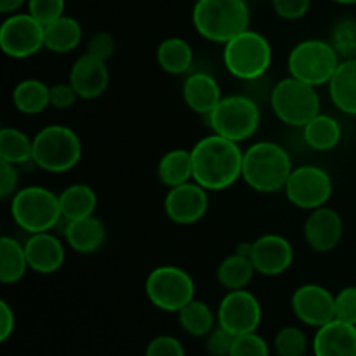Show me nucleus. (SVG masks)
Wrapping results in <instances>:
<instances>
[{"label":"nucleus","mask_w":356,"mask_h":356,"mask_svg":"<svg viewBox=\"0 0 356 356\" xmlns=\"http://www.w3.org/2000/svg\"><path fill=\"white\" fill-rule=\"evenodd\" d=\"M115 49H117V45H115L113 35L108 33V31H96L87 42L86 52L103 59V61H108V59L113 58Z\"/></svg>","instance_id":"79ce46f5"},{"label":"nucleus","mask_w":356,"mask_h":356,"mask_svg":"<svg viewBox=\"0 0 356 356\" xmlns=\"http://www.w3.org/2000/svg\"><path fill=\"white\" fill-rule=\"evenodd\" d=\"M82 141L66 125H47L33 138V165L51 174H63L82 159Z\"/></svg>","instance_id":"20e7f679"},{"label":"nucleus","mask_w":356,"mask_h":356,"mask_svg":"<svg viewBox=\"0 0 356 356\" xmlns=\"http://www.w3.org/2000/svg\"><path fill=\"white\" fill-rule=\"evenodd\" d=\"M181 329L191 337H207L218 325V315L207 302L193 299L181 312H177Z\"/></svg>","instance_id":"c756f323"},{"label":"nucleus","mask_w":356,"mask_h":356,"mask_svg":"<svg viewBox=\"0 0 356 356\" xmlns=\"http://www.w3.org/2000/svg\"><path fill=\"white\" fill-rule=\"evenodd\" d=\"M229 356H270V346L257 332L236 336Z\"/></svg>","instance_id":"c9c22d12"},{"label":"nucleus","mask_w":356,"mask_h":356,"mask_svg":"<svg viewBox=\"0 0 356 356\" xmlns=\"http://www.w3.org/2000/svg\"><path fill=\"white\" fill-rule=\"evenodd\" d=\"M13 104L19 113L38 115L51 104V87L38 79H24L14 87Z\"/></svg>","instance_id":"bb28decb"},{"label":"nucleus","mask_w":356,"mask_h":356,"mask_svg":"<svg viewBox=\"0 0 356 356\" xmlns=\"http://www.w3.org/2000/svg\"><path fill=\"white\" fill-rule=\"evenodd\" d=\"M302 232H305V240L309 249L320 254L330 252L339 245L341 238H343V218L332 207L323 205V207L312 211Z\"/></svg>","instance_id":"f3484780"},{"label":"nucleus","mask_w":356,"mask_h":356,"mask_svg":"<svg viewBox=\"0 0 356 356\" xmlns=\"http://www.w3.org/2000/svg\"><path fill=\"white\" fill-rule=\"evenodd\" d=\"M191 19L200 37L225 45L249 30V3L247 0H197Z\"/></svg>","instance_id":"7ed1b4c3"},{"label":"nucleus","mask_w":356,"mask_h":356,"mask_svg":"<svg viewBox=\"0 0 356 356\" xmlns=\"http://www.w3.org/2000/svg\"><path fill=\"white\" fill-rule=\"evenodd\" d=\"M292 170L291 155L278 143H254L243 152L242 179L257 193H277L284 190Z\"/></svg>","instance_id":"f03ea898"},{"label":"nucleus","mask_w":356,"mask_h":356,"mask_svg":"<svg viewBox=\"0 0 356 356\" xmlns=\"http://www.w3.org/2000/svg\"><path fill=\"white\" fill-rule=\"evenodd\" d=\"M82 42V26L72 16H61L59 19L45 24V49L56 54H66L75 51Z\"/></svg>","instance_id":"a878e982"},{"label":"nucleus","mask_w":356,"mask_h":356,"mask_svg":"<svg viewBox=\"0 0 356 356\" xmlns=\"http://www.w3.org/2000/svg\"><path fill=\"white\" fill-rule=\"evenodd\" d=\"M30 270L24 252V243L21 245L13 236L3 235L0 238V282L3 285L17 284Z\"/></svg>","instance_id":"7c9ffc66"},{"label":"nucleus","mask_w":356,"mask_h":356,"mask_svg":"<svg viewBox=\"0 0 356 356\" xmlns=\"http://www.w3.org/2000/svg\"><path fill=\"white\" fill-rule=\"evenodd\" d=\"M145 292L155 308L177 313L195 299V282L183 268L159 266L146 277Z\"/></svg>","instance_id":"9d476101"},{"label":"nucleus","mask_w":356,"mask_h":356,"mask_svg":"<svg viewBox=\"0 0 356 356\" xmlns=\"http://www.w3.org/2000/svg\"><path fill=\"white\" fill-rule=\"evenodd\" d=\"M271 6L282 19L296 21L308 14L312 0H271Z\"/></svg>","instance_id":"a19ab883"},{"label":"nucleus","mask_w":356,"mask_h":356,"mask_svg":"<svg viewBox=\"0 0 356 356\" xmlns=\"http://www.w3.org/2000/svg\"><path fill=\"white\" fill-rule=\"evenodd\" d=\"M58 197L61 216L66 221L89 218V216H94V212H96L97 195L89 184H70Z\"/></svg>","instance_id":"b1692460"},{"label":"nucleus","mask_w":356,"mask_h":356,"mask_svg":"<svg viewBox=\"0 0 356 356\" xmlns=\"http://www.w3.org/2000/svg\"><path fill=\"white\" fill-rule=\"evenodd\" d=\"M145 356H186V351L177 337L156 336L146 346Z\"/></svg>","instance_id":"ea45409f"},{"label":"nucleus","mask_w":356,"mask_h":356,"mask_svg":"<svg viewBox=\"0 0 356 356\" xmlns=\"http://www.w3.org/2000/svg\"><path fill=\"white\" fill-rule=\"evenodd\" d=\"M291 306L296 318L313 329H320L336 318V296L318 284H306L296 289Z\"/></svg>","instance_id":"4468645a"},{"label":"nucleus","mask_w":356,"mask_h":356,"mask_svg":"<svg viewBox=\"0 0 356 356\" xmlns=\"http://www.w3.org/2000/svg\"><path fill=\"white\" fill-rule=\"evenodd\" d=\"M167 218L181 226L195 225L209 211V193L195 181L169 188L163 200Z\"/></svg>","instance_id":"2eb2a0df"},{"label":"nucleus","mask_w":356,"mask_h":356,"mask_svg":"<svg viewBox=\"0 0 356 356\" xmlns=\"http://www.w3.org/2000/svg\"><path fill=\"white\" fill-rule=\"evenodd\" d=\"M207 120L214 134L242 143L256 134L259 129L261 110L252 97L243 94H228L222 96Z\"/></svg>","instance_id":"1a4fd4ad"},{"label":"nucleus","mask_w":356,"mask_h":356,"mask_svg":"<svg viewBox=\"0 0 356 356\" xmlns=\"http://www.w3.org/2000/svg\"><path fill=\"white\" fill-rule=\"evenodd\" d=\"M336 320L356 325V287L341 289L336 294Z\"/></svg>","instance_id":"4c0bfd02"},{"label":"nucleus","mask_w":356,"mask_h":356,"mask_svg":"<svg viewBox=\"0 0 356 356\" xmlns=\"http://www.w3.org/2000/svg\"><path fill=\"white\" fill-rule=\"evenodd\" d=\"M68 82L82 99H97L103 96L110 83V70L106 61L83 52L73 63Z\"/></svg>","instance_id":"a211bd4d"},{"label":"nucleus","mask_w":356,"mask_h":356,"mask_svg":"<svg viewBox=\"0 0 356 356\" xmlns=\"http://www.w3.org/2000/svg\"><path fill=\"white\" fill-rule=\"evenodd\" d=\"M306 356H308V355H306ZM312 356H315V355H312Z\"/></svg>","instance_id":"09e8293b"},{"label":"nucleus","mask_w":356,"mask_h":356,"mask_svg":"<svg viewBox=\"0 0 356 356\" xmlns=\"http://www.w3.org/2000/svg\"><path fill=\"white\" fill-rule=\"evenodd\" d=\"M19 186V172L17 165L0 160V197L13 198Z\"/></svg>","instance_id":"37998d69"},{"label":"nucleus","mask_w":356,"mask_h":356,"mask_svg":"<svg viewBox=\"0 0 356 356\" xmlns=\"http://www.w3.org/2000/svg\"><path fill=\"white\" fill-rule=\"evenodd\" d=\"M222 61L226 70L238 80H257L273 61L271 44L259 31L245 30L225 44Z\"/></svg>","instance_id":"423d86ee"},{"label":"nucleus","mask_w":356,"mask_h":356,"mask_svg":"<svg viewBox=\"0 0 356 356\" xmlns=\"http://www.w3.org/2000/svg\"><path fill=\"white\" fill-rule=\"evenodd\" d=\"M0 47L13 59H26L45 47V26L30 13H14L0 26Z\"/></svg>","instance_id":"f8f14e48"},{"label":"nucleus","mask_w":356,"mask_h":356,"mask_svg":"<svg viewBox=\"0 0 356 356\" xmlns=\"http://www.w3.org/2000/svg\"><path fill=\"white\" fill-rule=\"evenodd\" d=\"M193 181L207 191H222L242 177L243 152L238 143L212 132L191 148Z\"/></svg>","instance_id":"f257e3e1"},{"label":"nucleus","mask_w":356,"mask_h":356,"mask_svg":"<svg viewBox=\"0 0 356 356\" xmlns=\"http://www.w3.org/2000/svg\"><path fill=\"white\" fill-rule=\"evenodd\" d=\"M183 97L186 106L198 115L209 117L222 99L218 80L205 72H195L183 83Z\"/></svg>","instance_id":"412c9836"},{"label":"nucleus","mask_w":356,"mask_h":356,"mask_svg":"<svg viewBox=\"0 0 356 356\" xmlns=\"http://www.w3.org/2000/svg\"><path fill=\"white\" fill-rule=\"evenodd\" d=\"M339 63L341 56L330 42L308 38L289 52L287 70L294 79L320 87L330 82Z\"/></svg>","instance_id":"0eeeda50"},{"label":"nucleus","mask_w":356,"mask_h":356,"mask_svg":"<svg viewBox=\"0 0 356 356\" xmlns=\"http://www.w3.org/2000/svg\"><path fill=\"white\" fill-rule=\"evenodd\" d=\"M0 160L24 165L33 163V139L16 127H2L0 131Z\"/></svg>","instance_id":"473e14b6"},{"label":"nucleus","mask_w":356,"mask_h":356,"mask_svg":"<svg viewBox=\"0 0 356 356\" xmlns=\"http://www.w3.org/2000/svg\"><path fill=\"white\" fill-rule=\"evenodd\" d=\"M61 233L70 249L79 254L96 252L103 247L104 238H106V228L96 216L73 219V221L65 219V228Z\"/></svg>","instance_id":"4be33fe9"},{"label":"nucleus","mask_w":356,"mask_h":356,"mask_svg":"<svg viewBox=\"0 0 356 356\" xmlns=\"http://www.w3.org/2000/svg\"><path fill=\"white\" fill-rule=\"evenodd\" d=\"M254 273H256V268L250 257L233 252L232 256L221 261L216 271V278H218V284L226 291H238V289H247Z\"/></svg>","instance_id":"2f4dec72"},{"label":"nucleus","mask_w":356,"mask_h":356,"mask_svg":"<svg viewBox=\"0 0 356 356\" xmlns=\"http://www.w3.org/2000/svg\"><path fill=\"white\" fill-rule=\"evenodd\" d=\"M332 2L341 3V6H353V3H356V0H332Z\"/></svg>","instance_id":"de8ad7c7"},{"label":"nucleus","mask_w":356,"mask_h":356,"mask_svg":"<svg viewBox=\"0 0 356 356\" xmlns=\"http://www.w3.org/2000/svg\"><path fill=\"white\" fill-rule=\"evenodd\" d=\"M28 0H0V13L14 14L26 3Z\"/></svg>","instance_id":"49530a36"},{"label":"nucleus","mask_w":356,"mask_h":356,"mask_svg":"<svg viewBox=\"0 0 356 356\" xmlns=\"http://www.w3.org/2000/svg\"><path fill=\"white\" fill-rule=\"evenodd\" d=\"M309 348L308 336L296 325H287L277 332L273 350L278 356H306Z\"/></svg>","instance_id":"72a5a7b5"},{"label":"nucleus","mask_w":356,"mask_h":356,"mask_svg":"<svg viewBox=\"0 0 356 356\" xmlns=\"http://www.w3.org/2000/svg\"><path fill=\"white\" fill-rule=\"evenodd\" d=\"M235 337L221 325H216V329L205 337V350L211 356H229Z\"/></svg>","instance_id":"58836bf2"},{"label":"nucleus","mask_w":356,"mask_h":356,"mask_svg":"<svg viewBox=\"0 0 356 356\" xmlns=\"http://www.w3.org/2000/svg\"><path fill=\"white\" fill-rule=\"evenodd\" d=\"M28 266L40 275H52L65 263V245L51 232L31 233L24 242Z\"/></svg>","instance_id":"6ab92c4d"},{"label":"nucleus","mask_w":356,"mask_h":356,"mask_svg":"<svg viewBox=\"0 0 356 356\" xmlns=\"http://www.w3.org/2000/svg\"><path fill=\"white\" fill-rule=\"evenodd\" d=\"M76 97L79 94L75 92L70 82L56 83L51 87V106H54L56 110H66V108L73 106Z\"/></svg>","instance_id":"c03bdc74"},{"label":"nucleus","mask_w":356,"mask_h":356,"mask_svg":"<svg viewBox=\"0 0 356 356\" xmlns=\"http://www.w3.org/2000/svg\"><path fill=\"white\" fill-rule=\"evenodd\" d=\"M302 138L306 145L315 152H330L339 145L343 129L334 117L318 113L302 127Z\"/></svg>","instance_id":"393cba45"},{"label":"nucleus","mask_w":356,"mask_h":356,"mask_svg":"<svg viewBox=\"0 0 356 356\" xmlns=\"http://www.w3.org/2000/svg\"><path fill=\"white\" fill-rule=\"evenodd\" d=\"M28 13L45 26L65 16V0H28Z\"/></svg>","instance_id":"e433bc0d"},{"label":"nucleus","mask_w":356,"mask_h":356,"mask_svg":"<svg viewBox=\"0 0 356 356\" xmlns=\"http://www.w3.org/2000/svg\"><path fill=\"white\" fill-rule=\"evenodd\" d=\"M275 117L291 127H305L320 113V96L316 87L302 80L287 76L273 87L270 96Z\"/></svg>","instance_id":"6e6552de"},{"label":"nucleus","mask_w":356,"mask_h":356,"mask_svg":"<svg viewBox=\"0 0 356 356\" xmlns=\"http://www.w3.org/2000/svg\"><path fill=\"white\" fill-rule=\"evenodd\" d=\"M330 44L341 58H356V19L344 17L337 21L330 31Z\"/></svg>","instance_id":"f704fd0d"},{"label":"nucleus","mask_w":356,"mask_h":356,"mask_svg":"<svg viewBox=\"0 0 356 356\" xmlns=\"http://www.w3.org/2000/svg\"><path fill=\"white\" fill-rule=\"evenodd\" d=\"M332 191V177L327 170L316 165L296 167L284 188L287 200L302 211H315L327 205Z\"/></svg>","instance_id":"9b49d317"},{"label":"nucleus","mask_w":356,"mask_h":356,"mask_svg":"<svg viewBox=\"0 0 356 356\" xmlns=\"http://www.w3.org/2000/svg\"><path fill=\"white\" fill-rule=\"evenodd\" d=\"M10 216L26 233L52 232L63 221L59 197L44 186L21 188L10 200Z\"/></svg>","instance_id":"39448f33"},{"label":"nucleus","mask_w":356,"mask_h":356,"mask_svg":"<svg viewBox=\"0 0 356 356\" xmlns=\"http://www.w3.org/2000/svg\"><path fill=\"white\" fill-rule=\"evenodd\" d=\"M218 325L232 332L233 336L256 332L263 320L261 302L247 289L228 291L218 308Z\"/></svg>","instance_id":"ddd939ff"},{"label":"nucleus","mask_w":356,"mask_h":356,"mask_svg":"<svg viewBox=\"0 0 356 356\" xmlns=\"http://www.w3.org/2000/svg\"><path fill=\"white\" fill-rule=\"evenodd\" d=\"M16 329V315L7 301H0V341L6 343Z\"/></svg>","instance_id":"a18cd8bd"},{"label":"nucleus","mask_w":356,"mask_h":356,"mask_svg":"<svg viewBox=\"0 0 356 356\" xmlns=\"http://www.w3.org/2000/svg\"><path fill=\"white\" fill-rule=\"evenodd\" d=\"M156 61L165 73L183 75L193 66V49L184 38H165L156 49Z\"/></svg>","instance_id":"cd10ccee"},{"label":"nucleus","mask_w":356,"mask_h":356,"mask_svg":"<svg viewBox=\"0 0 356 356\" xmlns=\"http://www.w3.org/2000/svg\"><path fill=\"white\" fill-rule=\"evenodd\" d=\"M312 348L315 356H356V325L334 318L316 329Z\"/></svg>","instance_id":"aec40b11"},{"label":"nucleus","mask_w":356,"mask_h":356,"mask_svg":"<svg viewBox=\"0 0 356 356\" xmlns=\"http://www.w3.org/2000/svg\"><path fill=\"white\" fill-rule=\"evenodd\" d=\"M250 261L256 268V273L264 277H278L294 263V249L285 236L266 233L252 242Z\"/></svg>","instance_id":"dca6fc26"},{"label":"nucleus","mask_w":356,"mask_h":356,"mask_svg":"<svg viewBox=\"0 0 356 356\" xmlns=\"http://www.w3.org/2000/svg\"><path fill=\"white\" fill-rule=\"evenodd\" d=\"M327 87L334 106L356 117V58L343 59Z\"/></svg>","instance_id":"5701e85b"},{"label":"nucleus","mask_w":356,"mask_h":356,"mask_svg":"<svg viewBox=\"0 0 356 356\" xmlns=\"http://www.w3.org/2000/svg\"><path fill=\"white\" fill-rule=\"evenodd\" d=\"M159 179L167 188L193 181V160L191 149L176 148L167 152L159 162Z\"/></svg>","instance_id":"c85d7f7f"}]
</instances>
